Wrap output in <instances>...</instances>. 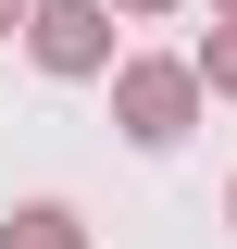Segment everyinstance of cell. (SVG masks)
I'll use <instances>...</instances> for the list:
<instances>
[{
    "label": "cell",
    "instance_id": "3957f363",
    "mask_svg": "<svg viewBox=\"0 0 237 249\" xmlns=\"http://www.w3.org/2000/svg\"><path fill=\"white\" fill-rule=\"evenodd\" d=\"M13 249H75V224H62V212H25V237H13Z\"/></svg>",
    "mask_w": 237,
    "mask_h": 249
},
{
    "label": "cell",
    "instance_id": "7a4b0ae2",
    "mask_svg": "<svg viewBox=\"0 0 237 249\" xmlns=\"http://www.w3.org/2000/svg\"><path fill=\"white\" fill-rule=\"evenodd\" d=\"M175 100H187L175 75H138V137H175Z\"/></svg>",
    "mask_w": 237,
    "mask_h": 249
},
{
    "label": "cell",
    "instance_id": "6da1fadb",
    "mask_svg": "<svg viewBox=\"0 0 237 249\" xmlns=\"http://www.w3.org/2000/svg\"><path fill=\"white\" fill-rule=\"evenodd\" d=\"M38 50H50V62H100V13H88V0H62L50 25H38Z\"/></svg>",
    "mask_w": 237,
    "mask_h": 249
}]
</instances>
